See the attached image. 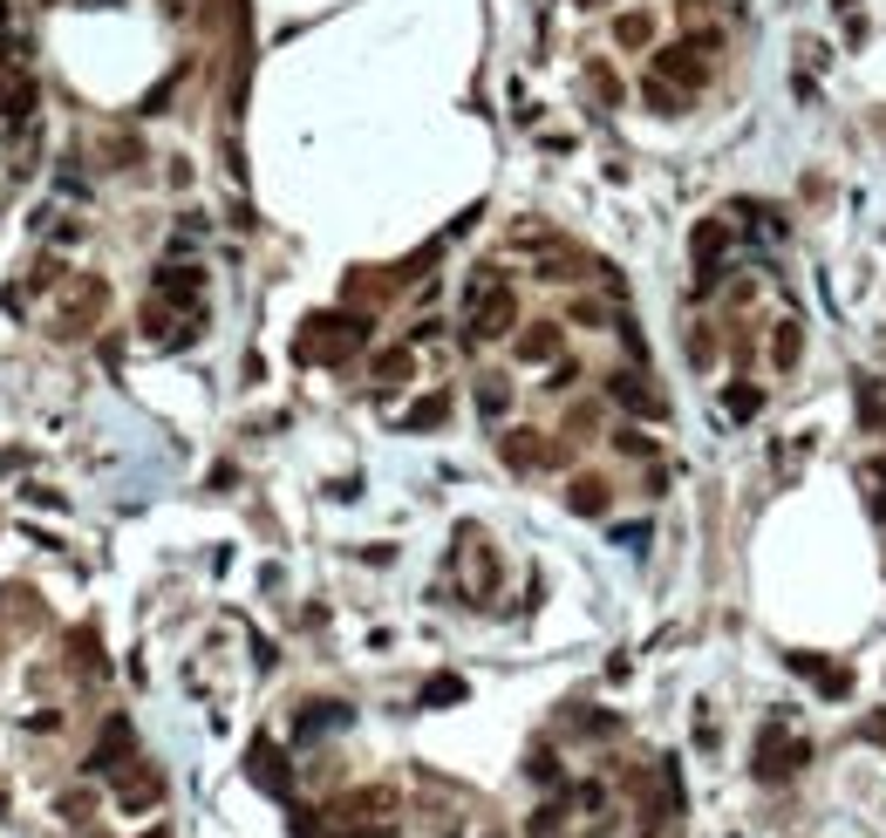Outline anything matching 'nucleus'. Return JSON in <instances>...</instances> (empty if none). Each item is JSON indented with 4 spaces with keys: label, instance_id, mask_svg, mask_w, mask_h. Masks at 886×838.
Here are the masks:
<instances>
[{
    "label": "nucleus",
    "instance_id": "dca6fc26",
    "mask_svg": "<svg viewBox=\"0 0 886 838\" xmlns=\"http://www.w3.org/2000/svg\"><path fill=\"white\" fill-rule=\"evenodd\" d=\"M566 498H573V512H579V518H600L614 491H607V477H600V471H587V477H573V491H566Z\"/></svg>",
    "mask_w": 886,
    "mask_h": 838
},
{
    "label": "nucleus",
    "instance_id": "473e14b6",
    "mask_svg": "<svg viewBox=\"0 0 886 838\" xmlns=\"http://www.w3.org/2000/svg\"><path fill=\"white\" fill-rule=\"evenodd\" d=\"M594 423H600V416H594V402H579V410L566 416V429H573V437H587V429H594Z\"/></svg>",
    "mask_w": 886,
    "mask_h": 838
},
{
    "label": "nucleus",
    "instance_id": "f03ea898",
    "mask_svg": "<svg viewBox=\"0 0 886 838\" xmlns=\"http://www.w3.org/2000/svg\"><path fill=\"white\" fill-rule=\"evenodd\" d=\"M804 764H812V743H804V736H791L784 723L757 729V743H750V777L757 784H791Z\"/></svg>",
    "mask_w": 886,
    "mask_h": 838
},
{
    "label": "nucleus",
    "instance_id": "b1692460",
    "mask_svg": "<svg viewBox=\"0 0 886 838\" xmlns=\"http://www.w3.org/2000/svg\"><path fill=\"white\" fill-rule=\"evenodd\" d=\"M477 410L504 416V410H512V383H504V375H477Z\"/></svg>",
    "mask_w": 886,
    "mask_h": 838
},
{
    "label": "nucleus",
    "instance_id": "0eeeda50",
    "mask_svg": "<svg viewBox=\"0 0 886 838\" xmlns=\"http://www.w3.org/2000/svg\"><path fill=\"white\" fill-rule=\"evenodd\" d=\"M130 750H137L130 716H110L103 736H96V750H89V771H123V764H130Z\"/></svg>",
    "mask_w": 886,
    "mask_h": 838
},
{
    "label": "nucleus",
    "instance_id": "1a4fd4ad",
    "mask_svg": "<svg viewBox=\"0 0 886 838\" xmlns=\"http://www.w3.org/2000/svg\"><path fill=\"white\" fill-rule=\"evenodd\" d=\"M791 668L812 675V689H819L825 702H846V696H852V675H846L839 662H825V654H791Z\"/></svg>",
    "mask_w": 886,
    "mask_h": 838
},
{
    "label": "nucleus",
    "instance_id": "aec40b11",
    "mask_svg": "<svg viewBox=\"0 0 886 838\" xmlns=\"http://www.w3.org/2000/svg\"><path fill=\"white\" fill-rule=\"evenodd\" d=\"M587 89H594V103H607V110H621L627 103V89H621V75L607 68V62H587Z\"/></svg>",
    "mask_w": 886,
    "mask_h": 838
},
{
    "label": "nucleus",
    "instance_id": "a211bd4d",
    "mask_svg": "<svg viewBox=\"0 0 886 838\" xmlns=\"http://www.w3.org/2000/svg\"><path fill=\"white\" fill-rule=\"evenodd\" d=\"M68 654H83L89 681H110V662H103V641H96V627H75V634H68Z\"/></svg>",
    "mask_w": 886,
    "mask_h": 838
},
{
    "label": "nucleus",
    "instance_id": "4be33fe9",
    "mask_svg": "<svg viewBox=\"0 0 886 838\" xmlns=\"http://www.w3.org/2000/svg\"><path fill=\"white\" fill-rule=\"evenodd\" d=\"M798 354H804V327L784 321L777 335H771V362H777V368H798Z\"/></svg>",
    "mask_w": 886,
    "mask_h": 838
},
{
    "label": "nucleus",
    "instance_id": "f257e3e1",
    "mask_svg": "<svg viewBox=\"0 0 886 838\" xmlns=\"http://www.w3.org/2000/svg\"><path fill=\"white\" fill-rule=\"evenodd\" d=\"M369 348V314H348V308H327L300 321V362H341V354Z\"/></svg>",
    "mask_w": 886,
    "mask_h": 838
},
{
    "label": "nucleus",
    "instance_id": "bb28decb",
    "mask_svg": "<svg viewBox=\"0 0 886 838\" xmlns=\"http://www.w3.org/2000/svg\"><path fill=\"white\" fill-rule=\"evenodd\" d=\"M614 450H621V456H635V464H648V456H654V443L641 437V429H614Z\"/></svg>",
    "mask_w": 886,
    "mask_h": 838
},
{
    "label": "nucleus",
    "instance_id": "423d86ee",
    "mask_svg": "<svg viewBox=\"0 0 886 838\" xmlns=\"http://www.w3.org/2000/svg\"><path fill=\"white\" fill-rule=\"evenodd\" d=\"M62 293H68V300H62V327H89L96 314L110 308V287H103V279H68Z\"/></svg>",
    "mask_w": 886,
    "mask_h": 838
},
{
    "label": "nucleus",
    "instance_id": "412c9836",
    "mask_svg": "<svg viewBox=\"0 0 886 838\" xmlns=\"http://www.w3.org/2000/svg\"><path fill=\"white\" fill-rule=\"evenodd\" d=\"M566 811H573V791H560V798H552V804H539V811H532V825H525V838H552V831L566 825Z\"/></svg>",
    "mask_w": 886,
    "mask_h": 838
},
{
    "label": "nucleus",
    "instance_id": "20e7f679",
    "mask_svg": "<svg viewBox=\"0 0 886 838\" xmlns=\"http://www.w3.org/2000/svg\"><path fill=\"white\" fill-rule=\"evenodd\" d=\"M648 75H662V83H669L675 96H682V89L696 96V89L709 83V68H702V55H696L689 41H675V48H654V68H648Z\"/></svg>",
    "mask_w": 886,
    "mask_h": 838
},
{
    "label": "nucleus",
    "instance_id": "7c9ffc66",
    "mask_svg": "<svg viewBox=\"0 0 886 838\" xmlns=\"http://www.w3.org/2000/svg\"><path fill=\"white\" fill-rule=\"evenodd\" d=\"M89 811H96L89 791H62V818H89Z\"/></svg>",
    "mask_w": 886,
    "mask_h": 838
},
{
    "label": "nucleus",
    "instance_id": "6ab92c4d",
    "mask_svg": "<svg viewBox=\"0 0 886 838\" xmlns=\"http://www.w3.org/2000/svg\"><path fill=\"white\" fill-rule=\"evenodd\" d=\"M396 423H402V429H444V423H450V396H423L416 410H402Z\"/></svg>",
    "mask_w": 886,
    "mask_h": 838
},
{
    "label": "nucleus",
    "instance_id": "4468645a",
    "mask_svg": "<svg viewBox=\"0 0 886 838\" xmlns=\"http://www.w3.org/2000/svg\"><path fill=\"white\" fill-rule=\"evenodd\" d=\"M498 456L512 471H539V464H552V450H546V437H532V429H512V437L498 443Z\"/></svg>",
    "mask_w": 886,
    "mask_h": 838
},
{
    "label": "nucleus",
    "instance_id": "c756f323",
    "mask_svg": "<svg viewBox=\"0 0 886 838\" xmlns=\"http://www.w3.org/2000/svg\"><path fill=\"white\" fill-rule=\"evenodd\" d=\"M573 804H579V811H607V791H600V777H587V784H579V791H573Z\"/></svg>",
    "mask_w": 886,
    "mask_h": 838
},
{
    "label": "nucleus",
    "instance_id": "ddd939ff",
    "mask_svg": "<svg viewBox=\"0 0 886 838\" xmlns=\"http://www.w3.org/2000/svg\"><path fill=\"white\" fill-rule=\"evenodd\" d=\"M512 354H519L525 368H539V362H552V354H560V321H532L525 335H519V348H512Z\"/></svg>",
    "mask_w": 886,
    "mask_h": 838
},
{
    "label": "nucleus",
    "instance_id": "72a5a7b5",
    "mask_svg": "<svg viewBox=\"0 0 886 838\" xmlns=\"http://www.w3.org/2000/svg\"><path fill=\"white\" fill-rule=\"evenodd\" d=\"M0 35H8V0H0Z\"/></svg>",
    "mask_w": 886,
    "mask_h": 838
},
{
    "label": "nucleus",
    "instance_id": "6e6552de",
    "mask_svg": "<svg viewBox=\"0 0 886 838\" xmlns=\"http://www.w3.org/2000/svg\"><path fill=\"white\" fill-rule=\"evenodd\" d=\"M198 293H205V273L198 266H158V300L164 308H198Z\"/></svg>",
    "mask_w": 886,
    "mask_h": 838
},
{
    "label": "nucleus",
    "instance_id": "5701e85b",
    "mask_svg": "<svg viewBox=\"0 0 886 838\" xmlns=\"http://www.w3.org/2000/svg\"><path fill=\"white\" fill-rule=\"evenodd\" d=\"M723 410L737 416V423H750L757 410H764V389H757V383H729V389H723Z\"/></svg>",
    "mask_w": 886,
    "mask_h": 838
},
{
    "label": "nucleus",
    "instance_id": "f704fd0d",
    "mask_svg": "<svg viewBox=\"0 0 886 838\" xmlns=\"http://www.w3.org/2000/svg\"><path fill=\"white\" fill-rule=\"evenodd\" d=\"M143 838H171V831H164V825H158V831H143Z\"/></svg>",
    "mask_w": 886,
    "mask_h": 838
},
{
    "label": "nucleus",
    "instance_id": "393cba45",
    "mask_svg": "<svg viewBox=\"0 0 886 838\" xmlns=\"http://www.w3.org/2000/svg\"><path fill=\"white\" fill-rule=\"evenodd\" d=\"M641 96H648V110H662V116H675V110H682V96L662 83V75H648V83H641Z\"/></svg>",
    "mask_w": 886,
    "mask_h": 838
},
{
    "label": "nucleus",
    "instance_id": "39448f33",
    "mask_svg": "<svg viewBox=\"0 0 886 838\" xmlns=\"http://www.w3.org/2000/svg\"><path fill=\"white\" fill-rule=\"evenodd\" d=\"M607 396H614L627 416H648V423H662V416H669V402L654 396V383H641L635 368H614V375H607Z\"/></svg>",
    "mask_w": 886,
    "mask_h": 838
},
{
    "label": "nucleus",
    "instance_id": "9b49d317",
    "mask_svg": "<svg viewBox=\"0 0 886 838\" xmlns=\"http://www.w3.org/2000/svg\"><path fill=\"white\" fill-rule=\"evenodd\" d=\"M348 723H354V709H348V702H300L294 736H327V729H348Z\"/></svg>",
    "mask_w": 886,
    "mask_h": 838
},
{
    "label": "nucleus",
    "instance_id": "cd10ccee",
    "mask_svg": "<svg viewBox=\"0 0 886 838\" xmlns=\"http://www.w3.org/2000/svg\"><path fill=\"white\" fill-rule=\"evenodd\" d=\"M566 321H579V327H607L614 314H607L600 300H573V308H566Z\"/></svg>",
    "mask_w": 886,
    "mask_h": 838
},
{
    "label": "nucleus",
    "instance_id": "2f4dec72",
    "mask_svg": "<svg viewBox=\"0 0 886 838\" xmlns=\"http://www.w3.org/2000/svg\"><path fill=\"white\" fill-rule=\"evenodd\" d=\"M709 354H716V341H709L702 327H696V335H689V362H696V368H709Z\"/></svg>",
    "mask_w": 886,
    "mask_h": 838
},
{
    "label": "nucleus",
    "instance_id": "9d476101",
    "mask_svg": "<svg viewBox=\"0 0 886 838\" xmlns=\"http://www.w3.org/2000/svg\"><path fill=\"white\" fill-rule=\"evenodd\" d=\"M246 771L266 784V791H287L294 784V771H287V756H280V743H273V736H260V743L246 750Z\"/></svg>",
    "mask_w": 886,
    "mask_h": 838
},
{
    "label": "nucleus",
    "instance_id": "c9c22d12",
    "mask_svg": "<svg viewBox=\"0 0 886 838\" xmlns=\"http://www.w3.org/2000/svg\"><path fill=\"white\" fill-rule=\"evenodd\" d=\"M579 8H594V0H579Z\"/></svg>",
    "mask_w": 886,
    "mask_h": 838
},
{
    "label": "nucleus",
    "instance_id": "2eb2a0df",
    "mask_svg": "<svg viewBox=\"0 0 886 838\" xmlns=\"http://www.w3.org/2000/svg\"><path fill=\"white\" fill-rule=\"evenodd\" d=\"M369 375H375V383H383V389H396V383H410V375H416V354H410V341H396V348H383V354H375V362H369Z\"/></svg>",
    "mask_w": 886,
    "mask_h": 838
},
{
    "label": "nucleus",
    "instance_id": "f8f14e48",
    "mask_svg": "<svg viewBox=\"0 0 886 838\" xmlns=\"http://www.w3.org/2000/svg\"><path fill=\"white\" fill-rule=\"evenodd\" d=\"M158 798H164V777L150 771V764H143V771H123V784H116V804H123V811H150Z\"/></svg>",
    "mask_w": 886,
    "mask_h": 838
},
{
    "label": "nucleus",
    "instance_id": "f3484780",
    "mask_svg": "<svg viewBox=\"0 0 886 838\" xmlns=\"http://www.w3.org/2000/svg\"><path fill=\"white\" fill-rule=\"evenodd\" d=\"M614 41H621V48H654V14H648V8L614 14Z\"/></svg>",
    "mask_w": 886,
    "mask_h": 838
},
{
    "label": "nucleus",
    "instance_id": "7ed1b4c3",
    "mask_svg": "<svg viewBox=\"0 0 886 838\" xmlns=\"http://www.w3.org/2000/svg\"><path fill=\"white\" fill-rule=\"evenodd\" d=\"M519 327V293L512 287H477L464 293V341H498Z\"/></svg>",
    "mask_w": 886,
    "mask_h": 838
},
{
    "label": "nucleus",
    "instance_id": "c85d7f7f",
    "mask_svg": "<svg viewBox=\"0 0 886 838\" xmlns=\"http://www.w3.org/2000/svg\"><path fill=\"white\" fill-rule=\"evenodd\" d=\"M532 777L546 784V791H560V764H552V750H532V764H525Z\"/></svg>",
    "mask_w": 886,
    "mask_h": 838
},
{
    "label": "nucleus",
    "instance_id": "a878e982",
    "mask_svg": "<svg viewBox=\"0 0 886 838\" xmlns=\"http://www.w3.org/2000/svg\"><path fill=\"white\" fill-rule=\"evenodd\" d=\"M423 702H429V709H444V702H464V681H458V675H437V681L423 689Z\"/></svg>",
    "mask_w": 886,
    "mask_h": 838
}]
</instances>
